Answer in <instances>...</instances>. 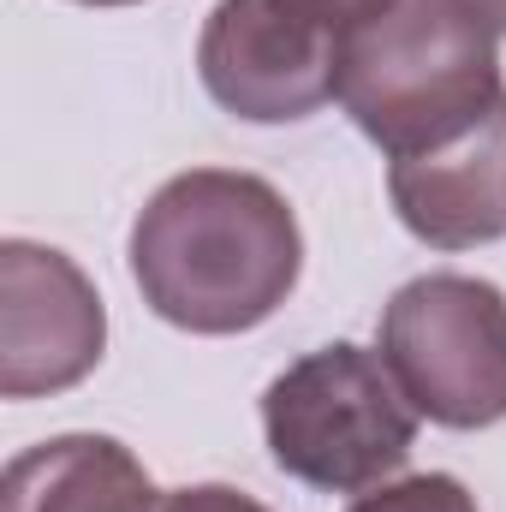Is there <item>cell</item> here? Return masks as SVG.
<instances>
[{
    "mask_svg": "<svg viewBox=\"0 0 506 512\" xmlns=\"http://www.w3.org/2000/svg\"><path fill=\"white\" fill-rule=\"evenodd\" d=\"M78 6H137V0H78Z\"/></svg>",
    "mask_w": 506,
    "mask_h": 512,
    "instance_id": "cell-12",
    "label": "cell"
},
{
    "mask_svg": "<svg viewBox=\"0 0 506 512\" xmlns=\"http://www.w3.org/2000/svg\"><path fill=\"white\" fill-rule=\"evenodd\" d=\"M352 512H477V495L447 477V471H429V477H405V483H381L370 495H358Z\"/></svg>",
    "mask_w": 506,
    "mask_h": 512,
    "instance_id": "cell-9",
    "label": "cell"
},
{
    "mask_svg": "<svg viewBox=\"0 0 506 512\" xmlns=\"http://www.w3.org/2000/svg\"><path fill=\"white\" fill-rule=\"evenodd\" d=\"M304 274V233L292 203L227 167L167 179L131 227V280L143 304L185 334L262 328Z\"/></svg>",
    "mask_w": 506,
    "mask_h": 512,
    "instance_id": "cell-1",
    "label": "cell"
},
{
    "mask_svg": "<svg viewBox=\"0 0 506 512\" xmlns=\"http://www.w3.org/2000/svg\"><path fill=\"white\" fill-rule=\"evenodd\" d=\"M381 364L417 417L489 429L506 417V292L477 274L405 280L381 310Z\"/></svg>",
    "mask_w": 506,
    "mask_h": 512,
    "instance_id": "cell-5",
    "label": "cell"
},
{
    "mask_svg": "<svg viewBox=\"0 0 506 512\" xmlns=\"http://www.w3.org/2000/svg\"><path fill=\"white\" fill-rule=\"evenodd\" d=\"M161 512H268V507L251 501L245 489H227V483H191V489L161 495Z\"/></svg>",
    "mask_w": 506,
    "mask_h": 512,
    "instance_id": "cell-10",
    "label": "cell"
},
{
    "mask_svg": "<svg viewBox=\"0 0 506 512\" xmlns=\"http://www.w3.org/2000/svg\"><path fill=\"white\" fill-rule=\"evenodd\" d=\"M0 512H161V489L114 435H54L0 477Z\"/></svg>",
    "mask_w": 506,
    "mask_h": 512,
    "instance_id": "cell-8",
    "label": "cell"
},
{
    "mask_svg": "<svg viewBox=\"0 0 506 512\" xmlns=\"http://www.w3.org/2000/svg\"><path fill=\"white\" fill-rule=\"evenodd\" d=\"M340 108L387 161L429 155L506 108L501 36L465 0H399L352 42Z\"/></svg>",
    "mask_w": 506,
    "mask_h": 512,
    "instance_id": "cell-2",
    "label": "cell"
},
{
    "mask_svg": "<svg viewBox=\"0 0 506 512\" xmlns=\"http://www.w3.org/2000/svg\"><path fill=\"white\" fill-rule=\"evenodd\" d=\"M399 0H221L197 42L203 90L251 126L310 120L340 102L352 42Z\"/></svg>",
    "mask_w": 506,
    "mask_h": 512,
    "instance_id": "cell-4",
    "label": "cell"
},
{
    "mask_svg": "<svg viewBox=\"0 0 506 512\" xmlns=\"http://www.w3.org/2000/svg\"><path fill=\"white\" fill-rule=\"evenodd\" d=\"M108 346V310L90 274L54 245H0V393L42 399L78 387Z\"/></svg>",
    "mask_w": 506,
    "mask_h": 512,
    "instance_id": "cell-6",
    "label": "cell"
},
{
    "mask_svg": "<svg viewBox=\"0 0 506 512\" xmlns=\"http://www.w3.org/2000/svg\"><path fill=\"white\" fill-rule=\"evenodd\" d=\"M465 6H471L477 18H489V30H495V36H506V0H465Z\"/></svg>",
    "mask_w": 506,
    "mask_h": 512,
    "instance_id": "cell-11",
    "label": "cell"
},
{
    "mask_svg": "<svg viewBox=\"0 0 506 512\" xmlns=\"http://www.w3.org/2000/svg\"><path fill=\"white\" fill-rule=\"evenodd\" d=\"M262 435L286 477L322 495H370L405 471L417 411L376 352L334 340L268 382Z\"/></svg>",
    "mask_w": 506,
    "mask_h": 512,
    "instance_id": "cell-3",
    "label": "cell"
},
{
    "mask_svg": "<svg viewBox=\"0 0 506 512\" xmlns=\"http://www.w3.org/2000/svg\"><path fill=\"white\" fill-rule=\"evenodd\" d=\"M399 221L435 251L495 245L506 233V108L477 131L387 167Z\"/></svg>",
    "mask_w": 506,
    "mask_h": 512,
    "instance_id": "cell-7",
    "label": "cell"
}]
</instances>
